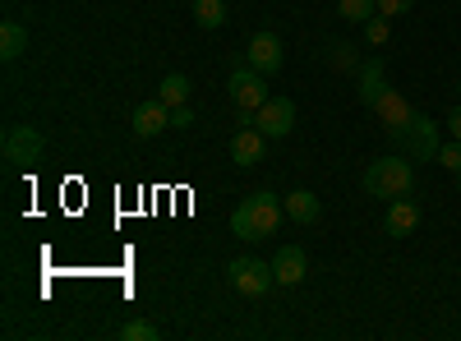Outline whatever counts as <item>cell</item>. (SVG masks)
<instances>
[{
    "instance_id": "obj_1",
    "label": "cell",
    "mask_w": 461,
    "mask_h": 341,
    "mask_svg": "<svg viewBox=\"0 0 461 341\" xmlns=\"http://www.w3.org/2000/svg\"><path fill=\"white\" fill-rule=\"evenodd\" d=\"M286 221V203L273 194V189H258V194H249L236 212H230V236L236 240H267L277 236Z\"/></svg>"
},
{
    "instance_id": "obj_2",
    "label": "cell",
    "mask_w": 461,
    "mask_h": 341,
    "mask_svg": "<svg viewBox=\"0 0 461 341\" xmlns=\"http://www.w3.org/2000/svg\"><path fill=\"white\" fill-rule=\"evenodd\" d=\"M360 184H365V194H374V199H406L411 194V184H415V166L406 162V153H397V157H378V162H369L365 166V175H360Z\"/></svg>"
},
{
    "instance_id": "obj_3",
    "label": "cell",
    "mask_w": 461,
    "mask_h": 341,
    "mask_svg": "<svg viewBox=\"0 0 461 341\" xmlns=\"http://www.w3.org/2000/svg\"><path fill=\"white\" fill-rule=\"evenodd\" d=\"M397 143V153H406V157H415V162H438V148H443V139H438V125L429 121V116H411V125L393 139Z\"/></svg>"
},
{
    "instance_id": "obj_4",
    "label": "cell",
    "mask_w": 461,
    "mask_h": 341,
    "mask_svg": "<svg viewBox=\"0 0 461 341\" xmlns=\"http://www.w3.org/2000/svg\"><path fill=\"white\" fill-rule=\"evenodd\" d=\"M226 282L236 286L240 295L258 300V295H267V291L277 286V273H273V263H263V258H236L226 268Z\"/></svg>"
},
{
    "instance_id": "obj_5",
    "label": "cell",
    "mask_w": 461,
    "mask_h": 341,
    "mask_svg": "<svg viewBox=\"0 0 461 341\" xmlns=\"http://www.w3.org/2000/svg\"><path fill=\"white\" fill-rule=\"evenodd\" d=\"M0 153H5V162L10 166H32V162H42V153H47V139L37 134L32 125H10L5 130V139H0Z\"/></svg>"
},
{
    "instance_id": "obj_6",
    "label": "cell",
    "mask_w": 461,
    "mask_h": 341,
    "mask_svg": "<svg viewBox=\"0 0 461 341\" xmlns=\"http://www.w3.org/2000/svg\"><path fill=\"white\" fill-rule=\"evenodd\" d=\"M267 74H258L254 65H240V69H230V79H226V93H230V102H236L240 111H249V116H254V111L267 102V97H273V93H267Z\"/></svg>"
},
{
    "instance_id": "obj_7",
    "label": "cell",
    "mask_w": 461,
    "mask_h": 341,
    "mask_svg": "<svg viewBox=\"0 0 461 341\" xmlns=\"http://www.w3.org/2000/svg\"><path fill=\"white\" fill-rule=\"evenodd\" d=\"M254 125L267 134V139H286L295 130V102L291 97H267L258 111H254Z\"/></svg>"
},
{
    "instance_id": "obj_8",
    "label": "cell",
    "mask_w": 461,
    "mask_h": 341,
    "mask_svg": "<svg viewBox=\"0 0 461 341\" xmlns=\"http://www.w3.org/2000/svg\"><path fill=\"white\" fill-rule=\"evenodd\" d=\"M374 116H378L383 134H388V139H397V134L411 125V116H415V111H411V102H406L397 88H388V93H383V97L374 102Z\"/></svg>"
},
{
    "instance_id": "obj_9",
    "label": "cell",
    "mask_w": 461,
    "mask_h": 341,
    "mask_svg": "<svg viewBox=\"0 0 461 341\" xmlns=\"http://www.w3.org/2000/svg\"><path fill=\"white\" fill-rule=\"evenodd\" d=\"M245 56H249V65H254L258 74H277V69L286 65V47H282L277 32H254Z\"/></svg>"
},
{
    "instance_id": "obj_10",
    "label": "cell",
    "mask_w": 461,
    "mask_h": 341,
    "mask_svg": "<svg viewBox=\"0 0 461 341\" xmlns=\"http://www.w3.org/2000/svg\"><path fill=\"white\" fill-rule=\"evenodd\" d=\"M263 148H267V134L258 125H245V130L230 134V162H236V166H258Z\"/></svg>"
},
{
    "instance_id": "obj_11",
    "label": "cell",
    "mask_w": 461,
    "mask_h": 341,
    "mask_svg": "<svg viewBox=\"0 0 461 341\" xmlns=\"http://www.w3.org/2000/svg\"><path fill=\"white\" fill-rule=\"evenodd\" d=\"M167 125H171V106L162 97H148V102L134 106V134L139 139H158Z\"/></svg>"
},
{
    "instance_id": "obj_12",
    "label": "cell",
    "mask_w": 461,
    "mask_h": 341,
    "mask_svg": "<svg viewBox=\"0 0 461 341\" xmlns=\"http://www.w3.org/2000/svg\"><path fill=\"white\" fill-rule=\"evenodd\" d=\"M273 273H277V286H300L304 273H310V258H304L300 245H282L273 254Z\"/></svg>"
},
{
    "instance_id": "obj_13",
    "label": "cell",
    "mask_w": 461,
    "mask_h": 341,
    "mask_svg": "<svg viewBox=\"0 0 461 341\" xmlns=\"http://www.w3.org/2000/svg\"><path fill=\"white\" fill-rule=\"evenodd\" d=\"M356 79H360V102L374 111V102L388 93L393 84H388V74H383V56H369V60H360V69H356Z\"/></svg>"
},
{
    "instance_id": "obj_14",
    "label": "cell",
    "mask_w": 461,
    "mask_h": 341,
    "mask_svg": "<svg viewBox=\"0 0 461 341\" xmlns=\"http://www.w3.org/2000/svg\"><path fill=\"white\" fill-rule=\"evenodd\" d=\"M415 226H420V208H415L411 199H393V203H388V217H383V231L402 240V236L415 231Z\"/></svg>"
},
{
    "instance_id": "obj_15",
    "label": "cell",
    "mask_w": 461,
    "mask_h": 341,
    "mask_svg": "<svg viewBox=\"0 0 461 341\" xmlns=\"http://www.w3.org/2000/svg\"><path fill=\"white\" fill-rule=\"evenodd\" d=\"M282 203H286V217L300 221V226H314V221L323 217V199L310 194V189H295V194H286Z\"/></svg>"
},
{
    "instance_id": "obj_16",
    "label": "cell",
    "mask_w": 461,
    "mask_h": 341,
    "mask_svg": "<svg viewBox=\"0 0 461 341\" xmlns=\"http://www.w3.org/2000/svg\"><path fill=\"white\" fill-rule=\"evenodd\" d=\"M28 51V28L19 19H5L0 23V60H19Z\"/></svg>"
},
{
    "instance_id": "obj_17",
    "label": "cell",
    "mask_w": 461,
    "mask_h": 341,
    "mask_svg": "<svg viewBox=\"0 0 461 341\" xmlns=\"http://www.w3.org/2000/svg\"><path fill=\"white\" fill-rule=\"evenodd\" d=\"M158 97L176 111V106H185L189 102V79H185V74H167V79L158 84Z\"/></svg>"
},
{
    "instance_id": "obj_18",
    "label": "cell",
    "mask_w": 461,
    "mask_h": 341,
    "mask_svg": "<svg viewBox=\"0 0 461 341\" xmlns=\"http://www.w3.org/2000/svg\"><path fill=\"white\" fill-rule=\"evenodd\" d=\"M337 14H341L346 23H365V19H374V14H378V0H341Z\"/></svg>"
},
{
    "instance_id": "obj_19",
    "label": "cell",
    "mask_w": 461,
    "mask_h": 341,
    "mask_svg": "<svg viewBox=\"0 0 461 341\" xmlns=\"http://www.w3.org/2000/svg\"><path fill=\"white\" fill-rule=\"evenodd\" d=\"M194 19H199V28H221L226 23V5L221 0H194Z\"/></svg>"
},
{
    "instance_id": "obj_20",
    "label": "cell",
    "mask_w": 461,
    "mask_h": 341,
    "mask_svg": "<svg viewBox=\"0 0 461 341\" xmlns=\"http://www.w3.org/2000/svg\"><path fill=\"white\" fill-rule=\"evenodd\" d=\"M360 28H365V37H369L374 47H383V42H388V32H393V19H388V14H374V19H365Z\"/></svg>"
},
{
    "instance_id": "obj_21",
    "label": "cell",
    "mask_w": 461,
    "mask_h": 341,
    "mask_svg": "<svg viewBox=\"0 0 461 341\" xmlns=\"http://www.w3.org/2000/svg\"><path fill=\"white\" fill-rule=\"evenodd\" d=\"M121 337H125V341H158L162 332H158V323L134 319V323H125V328H121Z\"/></svg>"
},
{
    "instance_id": "obj_22",
    "label": "cell",
    "mask_w": 461,
    "mask_h": 341,
    "mask_svg": "<svg viewBox=\"0 0 461 341\" xmlns=\"http://www.w3.org/2000/svg\"><path fill=\"white\" fill-rule=\"evenodd\" d=\"M438 166H447V171H452V175H456V171H461V143H456V139H452V143H443V148H438Z\"/></svg>"
},
{
    "instance_id": "obj_23",
    "label": "cell",
    "mask_w": 461,
    "mask_h": 341,
    "mask_svg": "<svg viewBox=\"0 0 461 341\" xmlns=\"http://www.w3.org/2000/svg\"><path fill=\"white\" fill-rule=\"evenodd\" d=\"M415 5V0H378V14H388V19H397V14H406Z\"/></svg>"
},
{
    "instance_id": "obj_24",
    "label": "cell",
    "mask_w": 461,
    "mask_h": 341,
    "mask_svg": "<svg viewBox=\"0 0 461 341\" xmlns=\"http://www.w3.org/2000/svg\"><path fill=\"white\" fill-rule=\"evenodd\" d=\"M171 125H176V130H189V125H194V111H189V102L171 111Z\"/></svg>"
},
{
    "instance_id": "obj_25",
    "label": "cell",
    "mask_w": 461,
    "mask_h": 341,
    "mask_svg": "<svg viewBox=\"0 0 461 341\" xmlns=\"http://www.w3.org/2000/svg\"><path fill=\"white\" fill-rule=\"evenodd\" d=\"M332 65H356V60H351V47H346V42L332 47Z\"/></svg>"
},
{
    "instance_id": "obj_26",
    "label": "cell",
    "mask_w": 461,
    "mask_h": 341,
    "mask_svg": "<svg viewBox=\"0 0 461 341\" xmlns=\"http://www.w3.org/2000/svg\"><path fill=\"white\" fill-rule=\"evenodd\" d=\"M447 130H452V139L461 143V106H452V116H447Z\"/></svg>"
},
{
    "instance_id": "obj_27",
    "label": "cell",
    "mask_w": 461,
    "mask_h": 341,
    "mask_svg": "<svg viewBox=\"0 0 461 341\" xmlns=\"http://www.w3.org/2000/svg\"><path fill=\"white\" fill-rule=\"evenodd\" d=\"M456 184H461V171H456Z\"/></svg>"
},
{
    "instance_id": "obj_28",
    "label": "cell",
    "mask_w": 461,
    "mask_h": 341,
    "mask_svg": "<svg viewBox=\"0 0 461 341\" xmlns=\"http://www.w3.org/2000/svg\"><path fill=\"white\" fill-rule=\"evenodd\" d=\"M456 93H461V84H456Z\"/></svg>"
}]
</instances>
